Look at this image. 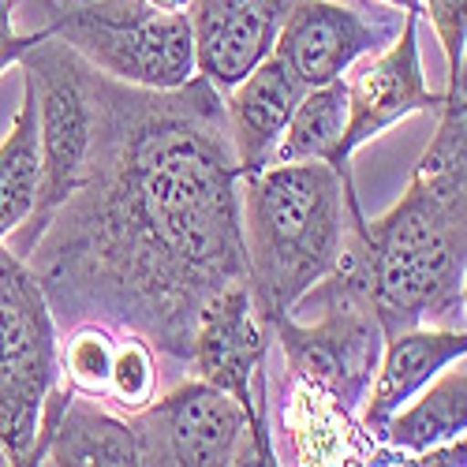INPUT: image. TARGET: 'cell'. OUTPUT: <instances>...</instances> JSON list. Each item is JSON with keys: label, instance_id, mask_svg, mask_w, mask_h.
<instances>
[{"label": "cell", "instance_id": "2e32d148", "mask_svg": "<svg viewBox=\"0 0 467 467\" xmlns=\"http://www.w3.org/2000/svg\"><path fill=\"white\" fill-rule=\"evenodd\" d=\"M422 389L426 393L415 404H404L400 411L389 415L378 441H385L397 452L419 456L426 449H438V445L463 438V426H467V374H463V367L449 363Z\"/></svg>", "mask_w": 467, "mask_h": 467}, {"label": "cell", "instance_id": "cb8c5ba5", "mask_svg": "<svg viewBox=\"0 0 467 467\" xmlns=\"http://www.w3.org/2000/svg\"><path fill=\"white\" fill-rule=\"evenodd\" d=\"M381 5L397 8V12H422V5H419V0H381Z\"/></svg>", "mask_w": 467, "mask_h": 467}, {"label": "cell", "instance_id": "277c9868", "mask_svg": "<svg viewBox=\"0 0 467 467\" xmlns=\"http://www.w3.org/2000/svg\"><path fill=\"white\" fill-rule=\"evenodd\" d=\"M277 333L288 370L322 389L348 415H356L370 393V381L385 348V329L370 306L356 254L340 251L333 274H326L285 318L269 326Z\"/></svg>", "mask_w": 467, "mask_h": 467}, {"label": "cell", "instance_id": "9c48e42d", "mask_svg": "<svg viewBox=\"0 0 467 467\" xmlns=\"http://www.w3.org/2000/svg\"><path fill=\"white\" fill-rule=\"evenodd\" d=\"M265 333L269 326H262V318L254 315L247 281H236L202 303L191 337V363L202 381L240 400V408L251 419L254 463L269 467L277 463V452L262 419V359L269 344Z\"/></svg>", "mask_w": 467, "mask_h": 467}, {"label": "cell", "instance_id": "ba28073f", "mask_svg": "<svg viewBox=\"0 0 467 467\" xmlns=\"http://www.w3.org/2000/svg\"><path fill=\"white\" fill-rule=\"evenodd\" d=\"M139 463L158 467H221L254 460L251 419L236 397L210 381H183L131 411Z\"/></svg>", "mask_w": 467, "mask_h": 467}, {"label": "cell", "instance_id": "7c38bea8", "mask_svg": "<svg viewBox=\"0 0 467 467\" xmlns=\"http://www.w3.org/2000/svg\"><path fill=\"white\" fill-rule=\"evenodd\" d=\"M385 26H370L359 12L329 5V0H296L281 34L274 57L310 90L344 79V71L359 57L381 49Z\"/></svg>", "mask_w": 467, "mask_h": 467}, {"label": "cell", "instance_id": "4fadbf2b", "mask_svg": "<svg viewBox=\"0 0 467 467\" xmlns=\"http://www.w3.org/2000/svg\"><path fill=\"white\" fill-rule=\"evenodd\" d=\"M26 463L128 467L139 463V441L131 422L109 415L94 397L75 389H53Z\"/></svg>", "mask_w": 467, "mask_h": 467}, {"label": "cell", "instance_id": "ac0fdd59", "mask_svg": "<svg viewBox=\"0 0 467 467\" xmlns=\"http://www.w3.org/2000/svg\"><path fill=\"white\" fill-rule=\"evenodd\" d=\"M348 128V87L333 79L326 87H310L288 116V128L274 150L269 165H292V161H326L333 165V153Z\"/></svg>", "mask_w": 467, "mask_h": 467}, {"label": "cell", "instance_id": "9a60e30c", "mask_svg": "<svg viewBox=\"0 0 467 467\" xmlns=\"http://www.w3.org/2000/svg\"><path fill=\"white\" fill-rule=\"evenodd\" d=\"M463 356H467L463 329L415 326V329H400L393 337H385L370 393L363 400V431L370 438H378L389 415L400 411L422 385H431L449 363H456Z\"/></svg>", "mask_w": 467, "mask_h": 467}, {"label": "cell", "instance_id": "d4e9b609", "mask_svg": "<svg viewBox=\"0 0 467 467\" xmlns=\"http://www.w3.org/2000/svg\"><path fill=\"white\" fill-rule=\"evenodd\" d=\"M0 463H5V456H0Z\"/></svg>", "mask_w": 467, "mask_h": 467}, {"label": "cell", "instance_id": "ffe728a7", "mask_svg": "<svg viewBox=\"0 0 467 467\" xmlns=\"http://www.w3.org/2000/svg\"><path fill=\"white\" fill-rule=\"evenodd\" d=\"M112 348H116V329L101 322H83L64 344V374L67 389L87 393L94 400H105L109 389V367H112Z\"/></svg>", "mask_w": 467, "mask_h": 467}, {"label": "cell", "instance_id": "5bb4252c", "mask_svg": "<svg viewBox=\"0 0 467 467\" xmlns=\"http://www.w3.org/2000/svg\"><path fill=\"white\" fill-rule=\"evenodd\" d=\"M303 94H306V87L274 53L254 71H247L236 87L224 90V120H228L232 150H236L240 180L262 172L274 161V150H277V142L288 128V116Z\"/></svg>", "mask_w": 467, "mask_h": 467}, {"label": "cell", "instance_id": "603a6c76", "mask_svg": "<svg viewBox=\"0 0 467 467\" xmlns=\"http://www.w3.org/2000/svg\"><path fill=\"white\" fill-rule=\"evenodd\" d=\"M150 8H161V12H187L191 0H146Z\"/></svg>", "mask_w": 467, "mask_h": 467}, {"label": "cell", "instance_id": "6da1fadb", "mask_svg": "<svg viewBox=\"0 0 467 467\" xmlns=\"http://www.w3.org/2000/svg\"><path fill=\"white\" fill-rule=\"evenodd\" d=\"M23 262L64 326L139 333L191 363L202 303L247 281L221 94L202 75L142 90L98 71L83 172Z\"/></svg>", "mask_w": 467, "mask_h": 467}, {"label": "cell", "instance_id": "8fae6325", "mask_svg": "<svg viewBox=\"0 0 467 467\" xmlns=\"http://www.w3.org/2000/svg\"><path fill=\"white\" fill-rule=\"evenodd\" d=\"M296 0H191L194 75L224 94L277 46Z\"/></svg>", "mask_w": 467, "mask_h": 467}, {"label": "cell", "instance_id": "8992f818", "mask_svg": "<svg viewBox=\"0 0 467 467\" xmlns=\"http://www.w3.org/2000/svg\"><path fill=\"white\" fill-rule=\"evenodd\" d=\"M19 67L37 94V142H42V183L30 217L5 240L19 258L30 254L53 210L71 194L90 153L98 120V71L71 53L60 37L42 34L19 57Z\"/></svg>", "mask_w": 467, "mask_h": 467}, {"label": "cell", "instance_id": "7402d4cb", "mask_svg": "<svg viewBox=\"0 0 467 467\" xmlns=\"http://www.w3.org/2000/svg\"><path fill=\"white\" fill-rule=\"evenodd\" d=\"M46 30H34V34H23L16 26V0H0V71L19 64V57L42 37Z\"/></svg>", "mask_w": 467, "mask_h": 467}, {"label": "cell", "instance_id": "52a82bcc", "mask_svg": "<svg viewBox=\"0 0 467 467\" xmlns=\"http://www.w3.org/2000/svg\"><path fill=\"white\" fill-rule=\"evenodd\" d=\"M57 318L30 265L0 244V456L26 467L57 389Z\"/></svg>", "mask_w": 467, "mask_h": 467}, {"label": "cell", "instance_id": "3957f363", "mask_svg": "<svg viewBox=\"0 0 467 467\" xmlns=\"http://www.w3.org/2000/svg\"><path fill=\"white\" fill-rule=\"evenodd\" d=\"M326 161L265 165L240 180V228L247 258V292L262 326H274L315 288L344 251L348 191Z\"/></svg>", "mask_w": 467, "mask_h": 467}, {"label": "cell", "instance_id": "7a4b0ae2", "mask_svg": "<svg viewBox=\"0 0 467 467\" xmlns=\"http://www.w3.org/2000/svg\"><path fill=\"white\" fill-rule=\"evenodd\" d=\"M438 131L422 150L400 202L367 221L348 191V251L356 254L370 306L393 337L400 329L463 318L467 277V87L449 75Z\"/></svg>", "mask_w": 467, "mask_h": 467}, {"label": "cell", "instance_id": "d6986e66", "mask_svg": "<svg viewBox=\"0 0 467 467\" xmlns=\"http://www.w3.org/2000/svg\"><path fill=\"white\" fill-rule=\"evenodd\" d=\"M153 397H158V359H153V344L139 333H116L105 400H112L124 411H139Z\"/></svg>", "mask_w": 467, "mask_h": 467}, {"label": "cell", "instance_id": "44dd1931", "mask_svg": "<svg viewBox=\"0 0 467 467\" xmlns=\"http://www.w3.org/2000/svg\"><path fill=\"white\" fill-rule=\"evenodd\" d=\"M422 12L431 16L438 37H441V49L449 57V75L463 71V0H419Z\"/></svg>", "mask_w": 467, "mask_h": 467}, {"label": "cell", "instance_id": "30bf717a", "mask_svg": "<svg viewBox=\"0 0 467 467\" xmlns=\"http://www.w3.org/2000/svg\"><path fill=\"white\" fill-rule=\"evenodd\" d=\"M419 16L404 12V26L393 37V46L381 49L374 60H367L348 87V128L333 153V169L348 180L352 176V153L367 146L370 139L385 135L393 124L408 120L411 112H438L445 94H434L426 87L422 60H419Z\"/></svg>", "mask_w": 467, "mask_h": 467}, {"label": "cell", "instance_id": "e0dca14e", "mask_svg": "<svg viewBox=\"0 0 467 467\" xmlns=\"http://www.w3.org/2000/svg\"><path fill=\"white\" fill-rule=\"evenodd\" d=\"M42 183V142H37V94L23 75V101L12 131L0 142V244L30 217Z\"/></svg>", "mask_w": 467, "mask_h": 467}, {"label": "cell", "instance_id": "5b68a950", "mask_svg": "<svg viewBox=\"0 0 467 467\" xmlns=\"http://www.w3.org/2000/svg\"><path fill=\"white\" fill-rule=\"evenodd\" d=\"M46 34L79 53L94 71L142 90H176L194 75L187 12L146 0H42Z\"/></svg>", "mask_w": 467, "mask_h": 467}]
</instances>
